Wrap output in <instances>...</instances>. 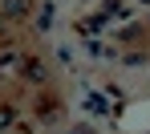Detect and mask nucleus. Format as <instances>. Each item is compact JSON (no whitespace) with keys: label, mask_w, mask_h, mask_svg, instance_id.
Wrapping results in <instances>:
<instances>
[{"label":"nucleus","mask_w":150,"mask_h":134,"mask_svg":"<svg viewBox=\"0 0 150 134\" xmlns=\"http://www.w3.org/2000/svg\"><path fill=\"white\" fill-rule=\"evenodd\" d=\"M25 69H28V81H45V65H41L37 57H28V61H25Z\"/></svg>","instance_id":"1"},{"label":"nucleus","mask_w":150,"mask_h":134,"mask_svg":"<svg viewBox=\"0 0 150 134\" xmlns=\"http://www.w3.org/2000/svg\"><path fill=\"white\" fill-rule=\"evenodd\" d=\"M4 12H8V16H21V12H28V8L21 4V0H8V8H4Z\"/></svg>","instance_id":"2"}]
</instances>
